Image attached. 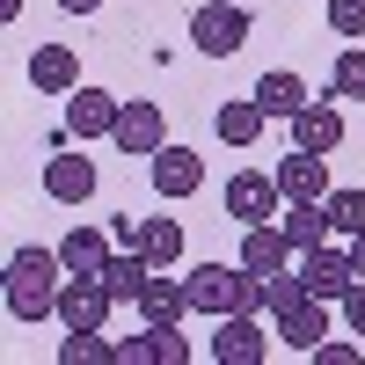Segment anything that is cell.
I'll return each mask as SVG.
<instances>
[{
  "label": "cell",
  "instance_id": "1",
  "mask_svg": "<svg viewBox=\"0 0 365 365\" xmlns=\"http://www.w3.org/2000/svg\"><path fill=\"white\" fill-rule=\"evenodd\" d=\"M58 285H66V263H58V249H15L8 256V314L15 322H44L58 314Z\"/></svg>",
  "mask_w": 365,
  "mask_h": 365
},
{
  "label": "cell",
  "instance_id": "2",
  "mask_svg": "<svg viewBox=\"0 0 365 365\" xmlns=\"http://www.w3.org/2000/svg\"><path fill=\"white\" fill-rule=\"evenodd\" d=\"M182 285H190V314H212V322L220 314H263V278L241 256L234 263H197Z\"/></svg>",
  "mask_w": 365,
  "mask_h": 365
},
{
  "label": "cell",
  "instance_id": "3",
  "mask_svg": "<svg viewBox=\"0 0 365 365\" xmlns=\"http://www.w3.org/2000/svg\"><path fill=\"white\" fill-rule=\"evenodd\" d=\"M249 29H256L249 8H234V0H205V8L190 15V44L205 58H234L241 44H249Z\"/></svg>",
  "mask_w": 365,
  "mask_h": 365
},
{
  "label": "cell",
  "instance_id": "4",
  "mask_svg": "<svg viewBox=\"0 0 365 365\" xmlns=\"http://www.w3.org/2000/svg\"><path fill=\"white\" fill-rule=\"evenodd\" d=\"M227 220H241V227H263V220H278L285 212V190H278V175L270 168H241V175H227Z\"/></svg>",
  "mask_w": 365,
  "mask_h": 365
},
{
  "label": "cell",
  "instance_id": "5",
  "mask_svg": "<svg viewBox=\"0 0 365 365\" xmlns=\"http://www.w3.org/2000/svg\"><path fill=\"white\" fill-rule=\"evenodd\" d=\"M117 117H125V103L110 88H73L66 96V132L73 139H117Z\"/></svg>",
  "mask_w": 365,
  "mask_h": 365
},
{
  "label": "cell",
  "instance_id": "6",
  "mask_svg": "<svg viewBox=\"0 0 365 365\" xmlns=\"http://www.w3.org/2000/svg\"><path fill=\"white\" fill-rule=\"evenodd\" d=\"M117 241L139 249L154 270H175V263H182V227H175V220H117Z\"/></svg>",
  "mask_w": 365,
  "mask_h": 365
},
{
  "label": "cell",
  "instance_id": "7",
  "mask_svg": "<svg viewBox=\"0 0 365 365\" xmlns=\"http://www.w3.org/2000/svg\"><path fill=\"white\" fill-rule=\"evenodd\" d=\"M329 307H336V299H299V307H285V314H270L278 322V344L285 351H299V358H314V344H329Z\"/></svg>",
  "mask_w": 365,
  "mask_h": 365
},
{
  "label": "cell",
  "instance_id": "8",
  "mask_svg": "<svg viewBox=\"0 0 365 365\" xmlns=\"http://www.w3.org/2000/svg\"><path fill=\"white\" fill-rule=\"evenodd\" d=\"M146 175H154V190H161V197H190V190H205V154L168 139L161 154L146 161Z\"/></svg>",
  "mask_w": 365,
  "mask_h": 365
},
{
  "label": "cell",
  "instance_id": "9",
  "mask_svg": "<svg viewBox=\"0 0 365 365\" xmlns=\"http://www.w3.org/2000/svg\"><path fill=\"white\" fill-rule=\"evenodd\" d=\"M110 307H117V299H110L103 278H66V285H58V329H103Z\"/></svg>",
  "mask_w": 365,
  "mask_h": 365
},
{
  "label": "cell",
  "instance_id": "10",
  "mask_svg": "<svg viewBox=\"0 0 365 365\" xmlns=\"http://www.w3.org/2000/svg\"><path fill=\"white\" fill-rule=\"evenodd\" d=\"M212 358H220V365H263V358H270V336H263V322H256V314H220Z\"/></svg>",
  "mask_w": 365,
  "mask_h": 365
},
{
  "label": "cell",
  "instance_id": "11",
  "mask_svg": "<svg viewBox=\"0 0 365 365\" xmlns=\"http://www.w3.org/2000/svg\"><path fill=\"white\" fill-rule=\"evenodd\" d=\"M117 146H125L132 161H154L161 146H168V117H161V103H125V117H117Z\"/></svg>",
  "mask_w": 365,
  "mask_h": 365
},
{
  "label": "cell",
  "instance_id": "12",
  "mask_svg": "<svg viewBox=\"0 0 365 365\" xmlns=\"http://www.w3.org/2000/svg\"><path fill=\"white\" fill-rule=\"evenodd\" d=\"M44 197L51 205H88V197H96V161L58 146V154L44 161Z\"/></svg>",
  "mask_w": 365,
  "mask_h": 365
},
{
  "label": "cell",
  "instance_id": "13",
  "mask_svg": "<svg viewBox=\"0 0 365 365\" xmlns=\"http://www.w3.org/2000/svg\"><path fill=\"white\" fill-rule=\"evenodd\" d=\"M299 278H307L314 299H344L358 285V270H351V249H299Z\"/></svg>",
  "mask_w": 365,
  "mask_h": 365
},
{
  "label": "cell",
  "instance_id": "14",
  "mask_svg": "<svg viewBox=\"0 0 365 365\" xmlns=\"http://www.w3.org/2000/svg\"><path fill=\"white\" fill-rule=\"evenodd\" d=\"M29 88L37 96H73L81 88V51L73 44H37L29 51Z\"/></svg>",
  "mask_w": 365,
  "mask_h": 365
},
{
  "label": "cell",
  "instance_id": "15",
  "mask_svg": "<svg viewBox=\"0 0 365 365\" xmlns=\"http://www.w3.org/2000/svg\"><path fill=\"white\" fill-rule=\"evenodd\" d=\"M270 175H278L285 205H299V197H329V154H307V146H292V154L270 168Z\"/></svg>",
  "mask_w": 365,
  "mask_h": 365
},
{
  "label": "cell",
  "instance_id": "16",
  "mask_svg": "<svg viewBox=\"0 0 365 365\" xmlns=\"http://www.w3.org/2000/svg\"><path fill=\"white\" fill-rule=\"evenodd\" d=\"M292 146H307V154H336V146H344V110L336 103H307V110H299L292 117Z\"/></svg>",
  "mask_w": 365,
  "mask_h": 365
},
{
  "label": "cell",
  "instance_id": "17",
  "mask_svg": "<svg viewBox=\"0 0 365 365\" xmlns=\"http://www.w3.org/2000/svg\"><path fill=\"white\" fill-rule=\"evenodd\" d=\"M58 263H66V278H103V263H110V234L103 227H66V241H58Z\"/></svg>",
  "mask_w": 365,
  "mask_h": 365
},
{
  "label": "cell",
  "instance_id": "18",
  "mask_svg": "<svg viewBox=\"0 0 365 365\" xmlns=\"http://www.w3.org/2000/svg\"><path fill=\"white\" fill-rule=\"evenodd\" d=\"M292 256H299V249L285 241V227H278V220H263V227H241V263H249L256 278H270V270H285Z\"/></svg>",
  "mask_w": 365,
  "mask_h": 365
},
{
  "label": "cell",
  "instance_id": "19",
  "mask_svg": "<svg viewBox=\"0 0 365 365\" xmlns=\"http://www.w3.org/2000/svg\"><path fill=\"white\" fill-rule=\"evenodd\" d=\"M270 125V110L256 96H241V103H220V117H212V132H220V146H256Z\"/></svg>",
  "mask_w": 365,
  "mask_h": 365
},
{
  "label": "cell",
  "instance_id": "20",
  "mask_svg": "<svg viewBox=\"0 0 365 365\" xmlns=\"http://www.w3.org/2000/svg\"><path fill=\"white\" fill-rule=\"evenodd\" d=\"M256 103H263L270 117H285V125H292V117L307 110L314 96H307V81H299L292 66H278V73H263V81H256Z\"/></svg>",
  "mask_w": 365,
  "mask_h": 365
},
{
  "label": "cell",
  "instance_id": "21",
  "mask_svg": "<svg viewBox=\"0 0 365 365\" xmlns=\"http://www.w3.org/2000/svg\"><path fill=\"white\" fill-rule=\"evenodd\" d=\"M139 314H146V322H182V314H190V285L168 278V270H154L146 292H139Z\"/></svg>",
  "mask_w": 365,
  "mask_h": 365
},
{
  "label": "cell",
  "instance_id": "22",
  "mask_svg": "<svg viewBox=\"0 0 365 365\" xmlns=\"http://www.w3.org/2000/svg\"><path fill=\"white\" fill-rule=\"evenodd\" d=\"M278 227H285L292 249H322V234H329V205H322V197H299V205L278 212Z\"/></svg>",
  "mask_w": 365,
  "mask_h": 365
},
{
  "label": "cell",
  "instance_id": "23",
  "mask_svg": "<svg viewBox=\"0 0 365 365\" xmlns=\"http://www.w3.org/2000/svg\"><path fill=\"white\" fill-rule=\"evenodd\" d=\"M146 278H154V263H146L139 249H117V256L103 263V285H110V299H139V292H146Z\"/></svg>",
  "mask_w": 365,
  "mask_h": 365
},
{
  "label": "cell",
  "instance_id": "24",
  "mask_svg": "<svg viewBox=\"0 0 365 365\" xmlns=\"http://www.w3.org/2000/svg\"><path fill=\"white\" fill-rule=\"evenodd\" d=\"M299 299H307L299 263H285V270H270V278H263V314H285V307H299Z\"/></svg>",
  "mask_w": 365,
  "mask_h": 365
},
{
  "label": "cell",
  "instance_id": "25",
  "mask_svg": "<svg viewBox=\"0 0 365 365\" xmlns=\"http://www.w3.org/2000/svg\"><path fill=\"white\" fill-rule=\"evenodd\" d=\"M103 358H117V344H103V329H66L58 365H103Z\"/></svg>",
  "mask_w": 365,
  "mask_h": 365
},
{
  "label": "cell",
  "instance_id": "26",
  "mask_svg": "<svg viewBox=\"0 0 365 365\" xmlns=\"http://www.w3.org/2000/svg\"><path fill=\"white\" fill-rule=\"evenodd\" d=\"M322 205H329V227H336L344 241H351V234L365 227V190H329Z\"/></svg>",
  "mask_w": 365,
  "mask_h": 365
},
{
  "label": "cell",
  "instance_id": "27",
  "mask_svg": "<svg viewBox=\"0 0 365 365\" xmlns=\"http://www.w3.org/2000/svg\"><path fill=\"white\" fill-rule=\"evenodd\" d=\"M329 88H336V96H365V44L336 51V81H329Z\"/></svg>",
  "mask_w": 365,
  "mask_h": 365
},
{
  "label": "cell",
  "instance_id": "28",
  "mask_svg": "<svg viewBox=\"0 0 365 365\" xmlns=\"http://www.w3.org/2000/svg\"><path fill=\"white\" fill-rule=\"evenodd\" d=\"M329 29H336L344 44H358L365 37V0H329Z\"/></svg>",
  "mask_w": 365,
  "mask_h": 365
},
{
  "label": "cell",
  "instance_id": "29",
  "mask_svg": "<svg viewBox=\"0 0 365 365\" xmlns=\"http://www.w3.org/2000/svg\"><path fill=\"white\" fill-rule=\"evenodd\" d=\"M336 307H344V329H351V336H365V278H358V285L336 299Z\"/></svg>",
  "mask_w": 365,
  "mask_h": 365
},
{
  "label": "cell",
  "instance_id": "30",
  "mask_svg": "<svg viewBox=\"0 0 365 365\" xmlns=\"http://www.w3.org/2000/svg\"><path fill=\"white\" fill-rule=\"evenodd\" d=\"M365 351L358 344H314V365H358Z\"/></svg>",
  "mask_w": 365,
  "mask_h": 365
},
{
  "label": "cell",
  "instance_id": "31",
  "mask_svg": "<svg viewBox=\"0 0 365 365\" xmlns=\"http://www.w3.org/2000/svg\"><path fill=\"white\" fill-rule=\"evenodd\" d=\"M351 270H358V278H365V227L351 234Z\"/></svg>",
  "mask_w": 365,
  "mask_h": 365
},
{
  "label": "cell",
  "instance_id": "32",
  "mask_svg": "<svg viewBox=\"0 0 365 365\" xmlns=\"http://www.w3.org/2000/svg\"><path fill=\"white\" fill-rule=\"evenodd\" d=\"M58 8H66V15H96L103 0H58Z\"/></svg>",
  "mask_w": 365,
  "mask_h": 365
},
{
  "label": "cell",
  "instance_id": "33",
  "mask_svg": "<svg viewBox=\"0 0 365 365\" xmlns=\"http://www.w3.org/2000/svg\"><path fill=\"white\" fill-rule=\"evenodd\" d=\"M22 15V0H0V22H15Z\"/></svg>",
  "mask_w": 365,
  "mask_h": 365
}]
</instances>
